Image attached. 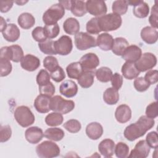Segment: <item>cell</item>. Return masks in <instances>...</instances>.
I'll list each match as a JSON object with an SVG mask.
<instances>
[{"mask_svg": "<svg viewBox=\"0 0 158 158\" xmlns=\"http://www.w3.org/2000/svg\"><path fill=\"white\" fill-rule=\"evenodd\" d=\"M85 132L89 138L92 140H97L102 135L103 128L99 123L93 122L87 125Z\"/></svg>", "mask_w": 158, "mask_h": 158, "instance_id": "cell-23", "label": "cell"}, {"mask_svg": "<svg viewBox=\"0 0 158 158\" xmlns=\"http://www.w3.org/2000/svg\"><path fill=\"white\" fill-rule=\"evenodd\" d=\"M51 78L56 82H60L65 78V73L63 69L59 66L54 71L51 72Z\"/></svg>", "mask_w": 158, "mask_h": 158, "instance_id": "cell-51", "label": "cell"}, {"mask_svg": "<svg viewBox=\"0 0 158 158\" xmlns=\"http://www.w3.org/2000/svg\"><path fill=\"white\" fill-rule=\"evenodd\" d=\"M51 76L47 70L41 69L39 71L36 75V83L39 86L45 85L50 82Z\"/></svg>", "mask_w": 158, "mask_h": 158, "instance_id": "cell-45", "label": "cell"}, {"mask_svg": "<svg viewBox=\"0 0 158 158\" xmlns=\"http://www.w3.org/2000/svg\"><path fill=\"white\" fill-rule=\"evenodd\" d=\"M12 136V130L9 125H1L0 127V141L4 143L7 141Z\"/></svg>", "mask_w": 158, "mask_h": 158, "instance_id": "cell-48", "label": "cell"}, {"mask_svg": "<svg viewBox=\"0 0 158 158\" xmlns=\"http://www.w3.org/2000/svg\"><path fill=\"white\" fill-rule=\"evenodd\" d=\"M128 46L129 43L125 38L123 37H117L114 40L111 50L116 56H122Z\"/></svg>", "mask_w": 158, "mask_h": 158, "instance_id": "cell-28", "label": "cell"}, {"mask_svg": "<svg viewBox=\"0 0 158 158\" xmlns=\"http://www.w3.org/2000/svg\"><path fill=\"white\" fill-rule=\"evenodd\" d=\"M64 117L62 114L59 112H53L48 114L45 117V123L47 125L51 127H56L62 123Z\"/></svg>", "mask_w": 158, "mask_h": 158, "instance_id": "cell-36", "label": "cell"}, {"mask_svg": "<svg viewBox=\"0 0 158 158\" xmlns=\"http://www.w3.org/2000/svg\"><path fill=\"white\" fill-rule=\"evenodd\" d=\"M86 30L88 33L96 35L99 34L101 30L98 24V17L91 18L86 25Z\"/></svg>", "mask_w": 158, "mask_h": 158, "instance_id": "cell-42", "label": "cell"}, {"mask_svg": "<svg viewBox=\"0 0 158 158\" xmlns=\"http://www.w3.org/2000/svg\"><path fill=\"white\" fill-rule=\"evenodd\" d=\"M85 2L87 12H89L96 17L104 15L107 12V6L104 1L88 0Z\"/></svg>", "mask_w": 158, "mask_h": 158, "instance_id": "cell-11", "label": "cell"}, {"mask_svg": "<svg viewBox=\"0 0 158 158\" xmlns=\"http://www.w3.org/2000/svg\"><path fill=\"white\" fill-rule=\"evenodd\" d=\"M129 147L123 142H118L115 146L114 153L118 158H126L128 156Z\"/></svg>", "mask_w": 158, "mask_h": 158, "instance_id": "cell-39", "label": "cell"}, {"mask_svg": "<svg viewBox=\"0 0 158 158\" xmlns=\"http://www.w3.org/2000/svg\"><path fill=\"white\" fill-rule=\"evenodd\" d=\"M112 75V71L107 67H100L95 72V75L97 79L102 83H107L109 81Z\"/></svg>", "mask_w": 158, "mask_h": 158, "instance_id": "cell-35", "label": "cell"}, {"mask_svg": "<svg viewBox=\"0 0 158 158\" xmlns=\"http://www.w3.org/2000/svg\"><path fill=\"white\" fill-rule=\"evenodd\" d=\"M65 133L61 128L57 127L49 128L44 133V136L49 140L54 141H59L63 139Z\"/></svg>", "mask_w": 158, "mask_h": 158, "instance_id": "cell-32", "label": "cell"}, {"mask_svg": "<svg viewBox=\"0 0 158 158\" xmlns=\"http://www.w3.org/2000/svg\"><path fill=\"white\" fill-rule=\"evenodd\" d=\"M115 117L117 121L120 123H125L128 122L131 117V110L127 104L118 106L115 112Z\"/></svg>", "mask_w": 158, "mask_h": 158, "instance_id": "cell-20", "label": "cell"}, {"mask_svg": "<svg viewBox=\"0 0 158 158\" xmlns=\"http://www.w3.org/2000/svg\"><path fill=\"white\" fill-rule=\"evenodd\" d=\"M157 6L155 4L151 8V15L149 17V22L152 27L154 28H157L158 22H157Z\"/></svg>", "mask_w": 158, "mask_h": 158, "instance_id": "cell-53", "label": "cell"}, {"mask_svg": "<svg viewBox=\"0 0 158 158\" xmlns=\"http://www.w3.org/2000/svg\"><path fill=\"white\" fill-rule=\"evenodd\" d=\"M54 46L56 54L60 56H67L72 50V40L69 36L62 35L57 40L54 41Z\"/></svg>", "mask_w": 158, "mask_h": 158, "instance_id": "cell-10", "label": "cell"}, {"mask_svg": "<svg viewBox=\"0 0 158 158\" xmlns=\"http://www.w3.org/2000/svg\"><path fill=\"white\" fill-rule=\"evenodd\" d=\"M14 117L21 127L25 128L31 125L35 120V117L29 107L25 106L17 107L14 113Z\"/></svg>", "mask_w": 158, "mask_h": 158, "instance_id": "cell-3", "label": "cell"}, {"mask_svg": "<svg viewBox=\"0 0 158 158\" xmlns=\"http://www.w3.org/2000/svg\"><path fill=\"white\" fill-rule=\"evenodd\" d=\"M98 24L100 29L103 31H111L119 28L122 23L120 15L110 13L98 17Z\"/></svg>", "mask_w": 158, "mask_h": 158, "instance_id": "cell-2", "label": "cell"}, {"mask_svg": "<svg viewBox=\"0 0 158 158\" xmlns=\"http://www.w3.org/2000/svg\"><path fill=\"white\" fill-rule=\"evenodd\" d=\"M110 81H111L112 88L117 90H119L123 84V77L120 73L116 72L112 75Z\"/></svg>", "mask_w": 158, "mask_h": 158, "instance_id": "cell-54", "label": "cell"}, {"mask_svg": "<svg viewBox=\"0 0 158 158\" xmlns=\"http://www.w3.org/2000/svg\"><path fill=\"white\" fill-rule=\"evenodd\" d=\"M51 96L40 94H39L34 101V107L37 112L45 114L48 113L50 110Z\"/></svg>", "mask_w": 158, "mask_h": 158, "instance_id": "cell-15", "label": "cell"}, {"mask_svg": "<svg viewBox=\"0 0 158 158\" xmlns=\"http://www.w3.org/2000/svg\"><path fill=\"white\" fill-rule=\"evenodd\" d=\"M150 149L151 148L148 146L146 140H140L136 144L128 157L132 158H146L149 154Z\"/></svg>", "mask_w": 158, "mask_h": 158, "instance_id": "cell-14", "label": "cell"}, {"mask_svg": "<svg viewBox=\"0 0 158 158\" xmlns=\"http://www.w3.org/2000/svg\"><path fill=\"white\" fill-rule=\"evenodd\" d=\"M95 71L83 70V73L77 80L80 86L83 88H88L91 87L94 83Z\"/></svg>", "mask_w": 158, "mask_h": 158, "instance_id": "cell-29", "label": "cell"}, {"mask_svg": "<svg viewBox=\"0 0 158 158\" xmlns=\"http://www.w3.org/2000/svg\"><path fill=\"white\" fill-rule=\"evenodd\" d=\"M74 107L75 102L72 100L64 99L59 95L51 98L50 109L54 112L66 114L73 110Z\"/></svg>", "mask_w": 158, "mask_h": 158, "instance_id": "cell-5", "label": "cell"}, {"mask_svg": "<svg viewBox=\"0 0 158 158\" xmlns=\"http://www.w3.org/2000/svg\"><path fill=\"white\" fill-rule=\"evenodd\" d=\"M75 44L80 51H85L97 46L96 38L85 32H78L75 35Z\"/></svg>", "mask_w": 158, "mask_h": 158, "instance_id": "cell-8", "label": "cell"}, {"mask_svg": "<svg viewBox=\"0 0 158 158\" xmlns=\"http://www.w3.org/2000/svg\"><path fill=\"white\" fill-rule=\"evenodd\" d=\"M14 4V1H0V11L2 13H6L7 12L10 10V9L12 7Z\"/></svg>", "mask_w": 158, "mask_h": 158, "instance_id": "cell-56", "label": "cell"}, {"mask_svg": "<svg viewBox=\"0 0 158 158\" xmlns=\"http://www.w3.org/2000/svg\"><path fill=\"white\" fill-rule=\"evenodd\" d=\"M54 41L50 39H47L46 41L39 43L38 48L44 54L48 55H55L57 54L54 46Z\"/></svg>", "mask_w": 158, "mask_h": 158, "instance_id": "cell-38", "label": "cell"}, {"mask_svg": "<svg viewBox=\"0 0 158 158\" xmlns=\"http://www.w3.org/2000/svg\"><path fill=\"white\" fill-rule=\"evenodd\" d=\"M1 33L4 38L9 42L16 41L20 35L19 27L14 23L7 24L6 28Z\"/></svg>", "mask_w": 158, "mask_h": 158, "instance_id": "cell-22", "label": "cell"}, {"mask_svg": "<svg viewBox=\"0 0 158 158\" xmlns=\"http://www.w3.org/2000/svg\"><path fill=\"white\" fill-rule=\"evenodd\" d=\"M128 4L134 6L133 13L134 15L139 19L148 17L149 13V7L148 4L143 1H127Z\"/></svg>", "mask_w": 158, "mask_h": 158, "instance_id": "cell-13", "label": "cell"}, {"mask_svg": "<svg viewBox=\"0 0 158 158\" xmlns=\"http://www.w3.org/2000/svg\"><path fill=\"white\" fill-rule=\"evenodd\" d=\"M135 89L139 92H144L146 91L150 86V84L144 79V77H137L133 83Z\"/></svg>", "mask_w": 158, "mask_h": 158, "instance_id": "cell-46", "label": "cell"}, {"mask_svg": "<svg viewBox=\"0 0 158 158\" xmlns=\"http://www.w3.org/2000/svg\"><path fill=\"white\" fill-rule=\"evenodd\" d=\"M25 136L30 143L36 144L42 140L44 133L41 128L38 127H31L25 130Z\"/></svg>", "mask_w": 158, "mask_h": 158, "instance_id": "cell-19", "label": "cell"}, {"mask_svg": "<svg viewBox=\"0 0 158 158\" xmlns=\"http://www.w3.org/2000/svg\"><path fill=\"white\" fill-rule=\"evenodd\" d=\"M128 2L123 0H117L114 1L112 6L113 13L119 15L125 14L128 10Z\"/></svg>", "mask_w": 158, "mask_h": 158, "instance_id": "cell-37", "label": "cell"}, {"mask_svg": "<svg viewBox=\"0 0 158 158\" xmlns=\"http://www.w3.org/2000/svg\"><path fill=\"white\" fill-rule=\"evenodd\" d=\"M144 78L150 85H154L158 81V72L157 70H150L146 72Z\"/></svg>", "mask_w": 158, "mask_h": 158, "instance_id": "cell-55", "label": "cell"}, {"mask_svg": "<svg viewBox=\"0 0 158 158\" xmlns=\"http://www.w3.org/2000/svg\"><path fill=\"white\" fill-rule=\"evenodd\" d=\"M154 119L146 115H142L135 123H131L125 128L123 132L124 136L127 140L133 141L144 135L148 130L154 127Z\"/></svg>", "mask_w": 158, "mask_h": 158, "instance_id": "cell-1", "label": "cell"}, {"mask_svg": "<svg viewBox=\"0 0 158 158\" xmlns=\"http://www.w3.org/2000/svg\"><path fill=\"white\" fill-rule=\"evenodd\" d=\"M63 127L69 132L72 133H78L81 128V125L80 122L76 119H70L65 122Z\"/></svg>", "mask_w": 158, "mask_h": 158, "instance_id": "cell-41", "label": "cell"}, {"mask_svg": "<svg viewBox=\"0 0 158 158\" xmlns=\"http://www.w3.org/2000/svg\"><path fill=\"white\" fill-rule=\"evenodd\" d=\"M23 57V51L22 47L17 44L10 46H4L1 49L0 58L12 60L14 62L21 61Z\"/></svg>", "mask_w": 158, "mask_h": 158, "instance_id": "cell-7", "label": "cell"}, {"mask_svg": "<svg viewBox=\"0 0 158 158\" xmlns=\"http://www.w3.org/2000/svg\"><path fill=\"white\" fill-rule=\"evenodd\" d=\"M123 76L128 80H133L138 77L140 72L137 69L135 63L125 62L121 69Z\"/></svg>", "mask_w": 158, "mask_h": 158, "instance_id": "cell-26", "label": "cell"}, {"mask_svg": "<svg viewBox=\"0 0 158 158\" xmlns=\"http://www.w3.org/2000/svg\"><path fill=\"white\" fill-rule=\"evenodd\" d=\"M59 92L66 98H72L78 93V86L73 81L67 80L60 84Z\"/></svg>", "mask_w": 158, "mask_h": 158, "instance_id": "cell-17", "label": "cell"}, {"mask_svg": "<svg viewBox=\"0 0 158 158\" xmlns=\"http://www.w3.org/2000/svg\"><path fill=\"white\" fill-rule=\"evenodd\" d=\"M66 72L70 78L78 80L83 73V69L79 62H74L67 66Z\"/></svg>", "mask_w": 158, "mask_h": 158, "instance_id": "cell-33", "label": "cell"}, {"mask_svg": "<svg viewBox=\"0 0 158 158\" xmlns=\"http://www.w3.org/2000/svg\"><path fill=\"white\" fill-rule=\"evenodd\" d=\"M28 1H15V2L16 4H17L19 6H23L24 5V4L27 3Z\"/></svg>", "mask_w": 158, "mask_h": 158, "instance_id": "cell-59", "label": "cell"}, {"mask_svg": "<svg viewBox=\"0 0 158 158\" xmlns=\"http://www.w3.org/2000/svg\"><path fill=\"white\" fill-rule=\"evenodd\" d=\"M43 66L50 72L54 71L59 65V62L56 57L48 56H46L43 60Z\"/></svg>", "mask_w": 158, "mask_h": 158, "instance_id": "cell-43", "label": "cell"}, {"mask_svg": "<svg viewBox=\"0 0 158 158\" xmlns=\"http://www.w3.org/2000/svg\"><path fill=\"white\" fill-rule=\"evenodd\" d=\"M113 42L114 39L112 36L107 33H103L99 35L96 39L97 46L104 51L112 49Z\"/></svg>", "mask_w": 158, "mask_h": 158, "instance_id": "cell-25", "label": "cell"}, {"mask_svg": "<svg viewBox=\"0 0 158 158\" xmlns=\"http://www.w3.org/2000/svg\"><path fill=\"white\" fill-rule=\"evenodd\" d=\"M146 116L154 119L157 117V102H152L150 103L146 109Z\"/></svg>", "mask_w": 158, "mask_h": 158, "instance_id": "cell-50", "label": "cell"}, {"mask_svg": "<svg viewBox=\"0 0 158 158\" xmlns=\"http://www.w3.org/2000/svg\"><path fill=\"white\" fill-rule=\"evenodd\" d=\"M146 141L151 148L157 149L158 146L157 133L155 131L148 133L146 137Z\"/></svg>", "mask_w": 158, "mask_h": 158, "instance_id": "cell-49", "label": "cell"}, {"mask_svg": "<svg viewBox=\"0 0 158 158\" xmlns=\"http://www.w3.org/2000/svg\"><path fill=\"white\" fill-rule=\"evenodd\" d=\"M7 24L4 18L2 17H1V32H2L7 27Z\"/></svg>", "mask_w": 158, "mask_h": 158, "instance_id": "cell-58", "label": "cell"}, {"mask_svg": "<svg viewBox=\"0 0 158 158\" xmlns=\"http://www.w3.org/2000/svg\"><path fill=\"white\" fill-rule=\"evenodd\" d=\"M63 28L66 33L70 35H75L80 30V23L77 19L73 17H69L64 21Z\"/></svg>", "mask_w": 158, "mask_h": 158, "instance_id": "cell-27", "label": "cell"}, {"mask_svg": "<svg viewBox=\"0 0 158 158\" xmlns=\"http://www.w3.org/2000/svg\"><path fill=\"white\" fill-rule=\"evenodd\" d=\"M71 12L76 17H82L87 13L86 2L83 1H72Z\"/></svg>", "mask_w": 158, "mask_h": 158, "instance_id": "cell-34", "label": "cell"}, {"mask_svg": "<svg viewBox=\"0 0 158 158\" xmlns=\"http://www.w3.org/2000/svg\"><path fill=\"white\" fill-rule=\"evenodd\" d=\"M39 91L40 94L47 95L51 97L55 93V86L53 85V83L50 81L49 83L45 85L39 86Z\"/></svg>", "mask_w": 158, "mask_h": 158, "instance_id": "cell-52", "label": "cell"}, {"mask_svg": "<svg viewBox=\"0 0 158 158\" xmlns=\"http://www.w3.org/2000/svg\"><path fill=\"white\" fill-rule=\"evenodd\" d=\"M59 3L60 4L64 9H66L67 10H70L71 6H72V1H59Z\"/></svg>", "mask_w": 158, "mask_h": 158, "instance_id": "cell-57", "label": "cell"}, {"mask_svg": "<svg viewBox=\"0 0 158 158\" xmlns=\"http://www.w3.org/2000/svg\"><path fill=\"white\" fill-rule=\"evenodd\" d=\"M12 69V64L9 60L0 58V75L1 77H6L9 75Z\"/></svg>", "mask_w": 158, "mask_h": 158, "instance_id": "cell-44", "label": "cell"}, {"mask_svg": "<svg viewBox=\"0 0 158 158\" xmlns=\"http://www.w3.org/2000/svg\"><path fill=\"white\" fill-rule=\"evenodd\" d=\"M43 28L47 38L50 40L56 38L60 32V28L57 23L46 25L43 27Z\"/></svg>", "mask_w": 158, "mask_h": 158, "instance_id": "cell-40", "label": "cell"}, {"mask_svg": "<svg viewBox=\"0 0 158 158\" xmlns=\"http://www.w3.org/2000/svg\"><path fill=\"white\" fill-rule=\"evenodd\" d=\"M79 62L83 70L93 71L99 65V59L96 54L88 52L80 58Z\"/></svg>", "mask_w": 158, "mask_h": 158, "instance_id": "cell-12", "label": "cell"}, {"mask_svg": "<svg viewBox=\"0 0 158 158\" xmlns=\"http://www.w3.org/2000/svg\"><path fill=\"white\" fill-rule=\"evenodd\" d=\"M115 143L109 138L101 141L98 145V150L101 154L104 157H111L114 153Z\"/></svg>", "mask_w": 158, "mask_h": 158, "instance_id": "cell-24", "label": "cell"}, {"mask_svg": "<svg viewBox=\"0 0 158 158\" xmlns=\"http://www.w3.org/2000/svg\"><path fill=\"white\" fill-rule=\"evenodd\" d=\"M141 54V48L135 44H131L127 48L122 57L126 62L134 63L139 59Z\"/></svg>", "mask_w": 158, "mask_h": 158, "instance_id": "cell-18", "label": "cell"}, {"mask_svg": "<svg viewBox=\"0 0 158 158\" xmlns=\"http://www.w3.org/2000/svg\"><path fill=\"white\" fill-rule=\"evenodd\" d=\"M20 65L27 71L33 72L40 66V60L36 56L28 54L22 59Z\"/></svg>", "mask_w": 158, "mask_h": 158, "instance_id": "cell-16", "label": "cell"}, {"mask_svg": "<svg viewBox=\"0 0 158 158\" xmlns=\"http://www.w3.org/2000/svg\"><path fill=\"white\" fill-rule=\"evenodd\" d=\"M31 35L33 38L38 43H42L47 40L44 28L42 27H36L31 32Z\"/></svg>", "mask_w": 158, "mask_h": 158, "instance_id": "cell-47", "label": "cell"}, {"mask_svg": "<svg viewBox=\"0 0 158 158\" xmlns=\"http://www.w3.org/2000/svg\"><path fill=\"white\" fill-rule=\"evenodd\" d=\"M65 14L64 7L59 2L52 5L43 15V21L44 24L52 25L57 23Z\"/></svg>", "mask_w": 158, "mask_h": 158, "instance_id": "cell-4", "label": "cell"}, {"mask_svg": "<svg viewBox=\"0 0 158 158\" xmlns=\"http://www.w3.org/2000/svg\"><path fill=\"white\" fill-rule=\"evenodd\" d=\"M103 100L108 105H114L119 101V94L118 90L114 88H107L103 93Z\"/></svg>", "mask_w": 158, "mask_h": 158, "instance_id": "cell-31", "label": "cell"}, {"mask_svg": "<svg viewBox=\"0 0 158 158\" xmlns=\"http://www.w3.org/2000/svg\"><path fill=\"white\" fill-rule=\"evenodd\" d=\"M17 22L22 28L28 30L33 27L35 23V19L31 14L23 12L19 16Z\"/></svg>", "mask_w": 158, "mask_h": 158, "instance_id": "cell-30", "label": "cell"}, {"mask_svg": "<svg viewBox=\"0 0 158 158\" xmlns=\"http://www.w3.org/2000/svg\"><path fill=\"white\" fill-rule=\"evenodd\" d=\"M140 35L143 41L148 44L156 43L158 39V31L157 29L149 26L142 28Z\"/></svg>", "mask_w": 158, "mask_h": 158, "instance_id": "cell-21", "label": "cell"}, {"mask_svg": "<svg viewBox=\"0 0 158 158\" xmlns=\"http://www.w3.org/2000/svg\"><path fill=\"white\" fill-rule=\"evenodd\" d=\"M36 152L40 157L52 158L59 156L60 150L56 143L51 141H44L36 146Z\"/></svg>", "mask_w": 158, "mask_h": 158, "instance_id": "cell-6", "label": "cell"}, {"mask_svg": "<svg viewBox=\"0 0 158 158\" xmlns=\"http://www.w3.org/2000/svg\"><path fill=\"white\" fill-rule=\"evenodd\" d=\"M135 64L140 72H144L149 70L156 65L157 57L151 52H145L141 54L139 59Z\"/></svg>", "mask_w": 158, "mask_h": 158, "instance_id": "cell-9", "label": "cell"}]
</instances>
